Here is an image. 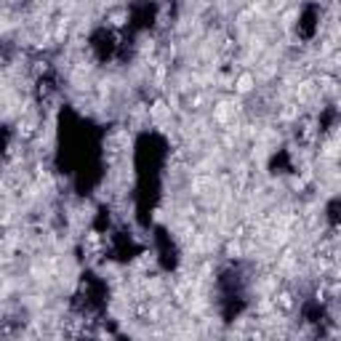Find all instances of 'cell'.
<instances>
[{
    "label": "cell",
    "instance_id": "1",
    "mask_svg": "<svg viewBox=\"0 0 341 341\" xmlns=\"http://www.w3.org/2000/svg\"><path fill=\"white\" fill-rule=\"evenodd\" d=\"M253 85H256V75H251V72H240L237 80H235V91H237V94H248Z\"/></svg>",
    "mask_w": 341,
    "mask_h": 341
}]
</instances>
